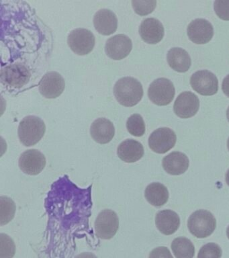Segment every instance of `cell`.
Listing matches in <instances>:
<instances>
[{
  "label": "cell",
  "mask_w": 229,
  "mask_h": 258,
  "mask_svg": "<svg viewBox=\"0 0 229 258\" xmlns=\"http://www.w3.org/2000/svg\"><path fill=\"white\" fill-rule=\"evenodd\" d=\"M114 96L122 106H135L143 96V88L139 81L132 77H125L116 82L114 87Z\"/></svg>",
  "instance_id": "cell-1"
},
{
  "label": "cell",
  "mask_w": 229,
  "mask_h": 258,
  "mask_svg": "<svg viewBox=\"0 0 229 258\" xmlns=\"http://www.w3.org/2000/svg\"><path fill=\"white\" fill-rule=\"evenodd\" d=\"M45 131V124L41 118L28 116L20 123L18 133L21 142L26 147H31L41 140Z\"/></svg>",
  "instance_id": "cell-2"
},
{
  "label": "cell",
  "mask_w": 229,
  "mask_h": 258,
  "mask_svg": "<svg viewBox=\"0 0 229 258\" xmlns=\"http://www.w3.org/2000/svg\"><path fill=\"white\" fill-rule=\"evenodd\" d=\"M188 227L195 237L200 239L208 237L216 229V219L210 211L198 210L189 217Z\"/></svg>",
  "instance_id": "cell-3"
},
{
  "label": "cell",
  "mask_w": 229,
  "mask_h": 258,
  "mask_svg": "<svg viewBox=\"0 0 229 258\" xmlns=\"http://www.w3.org/2000/svg\"><path fill=\"white\" fill-rule=\"evenodd\" d=\"M176 90L168 79H157L150 84L148 90L150 100L158 106H167L174 100Z\"/></svg>",
  "instance_id": "cell-4"
},
{
  "label": "cell",
  "mask_w": 229,
  "mask_h": 258,
  "mask_svg": "<svg viewBox=\"0 0 229 258\" xmlns=\"http://www.w3.org/2000/svg\"><path fill=\"white\" fill-rule=\"evenodd\" d=\"M95 36L86 28H76L68 35L67 43L70 48L78 55H86L95 46Z\"/></svg>",
  "instance_id": "cell-5"
},
{
  "label": "cell",
  "mask_w": 229,
  "mask_h": 258,
  "mask_svg": "<svg viewBox=\"0 0 229 258\" xmlns=\"http://www.w3.org/2000/svg\"><path fill=\"white\" fill-rule=\"evenodd\" d=\"M96 235L102 239H110L119 229V219L115 212L105 209L98 215L94 223Z\"/></svg>",
  "instance_id": "cell-6"
},
{
  "label": "cell",
  "mask_w": 229,
  "mask_h": 258,
  "mask_svg": "<svg viewBox=\"0 0 229 258\" xmlns=\"http://www.w3.org/2000/svg\"><path fill=\"white\" fill-rule=\"evenodd\" d=\"M192 88L202 96H212L218 90V81L216 76L208 70L198 71L190 78Z\"/></svg>",
  "instance_id": "cell-7"
},
{
  "label": "cell",
  "mask_w": 229,
  "mask_h": 258,
  "mask_svg": "<svg viewBox=\"0 0 229 258\" xmlns=\"http://www.w3.org/2000/svg\"><path fill=\"white\" fill-rule=\"evenodd\" d=\"M177 136L174 131L168 127H162L154 131L148 138V145L152 151L164 154L176 145Z\"/></svg>",
  "instance_id": "cell-8"
},
{
  "label": "cell",
  "mask_w": 229,
  "mask_h": 258,
  "mask_svg": "<svg viewBox=\"0 0 229 258\" xmlns=\"http://www.w3.org/2000/svg\"><path fill=\"white\" fill-rule=\"evenodd\" d=\"M30 78L31 73L24 64H9L2 70V82L12 88H21L29 82Z\"/></svg>",
  "instance_id": "cell-9"
},
{
  "label": "cell",
  "mask_w": 229,
  "mask_h": 258,
  "mask_svg": "<svg viewBox=\"0 0 229 258\" xmlns=\"http://www.w3.org/2000/svg\"><path fill=\"white\" fill-rule=\"evenodd\" d=\"M45 155L37 149H29L25 151L19 159V167L28 175L39 174L46 166Z\"/></svg>",
  "instance_id": "cell-10"
},
{
  "label": "cell",
  "mask_w": 229,
  "mask_h": 258,
  "mask_svg": "<svg viewBox=\"0 0 229 258\" xmlns=\"http://www.w3.org/2000/svg\"><path fill=\"white\" fill-rule=\"evenodd\" d=\"M65 80L61 75L56 72H50L41 79L39 91L45 98L54 99L61 96L65 90Z\"/></svg>",
  "instance_id": "cell-11"
},
{
  "label": "cell",
  "mask_w": 229,
  "mask_h": 258,
  "mask_svg": "<svg viewBox=\"0 0 229 258\" xmlns=\"http://www.w3.org/2000/svg\"><path fill=\"white\" fill-rule=\"evenodd\" d=\"M199 108L200 100L198 96L189 91L181 93L174 105L175 114L181 118L194 116L198 112Z\"/></svg>",
  "instance_id": "cell-12"
},
{
  "label": "cell",
  "mask_w": 229,
  "mask_h": 258,
  "mask_svg": "<svg viewBox=\"0 0 229 258\" xmlns=\"http://www.w3.org/2000/svg\"><path fill=\"white\" fill-rule=\"evenodd\" d=\"M188 36L193 42L203 44L208 43L214 36V28L212 24L206 19L197 18L189 24Z\"/></svg>",
  "instance_id": "cell-13"
},
{
  "label": "cell",
  "mask_w": 229,
  "mask_h": 258,
  "mask_svg": "<svg viewBox=\"0 0 229 258\" xmlns=\"http://www.w3.org/2000/svg\"><path fill=\"white\" fill-rule=\"evenodd\" d=\"M132 48V40L125 34H117L106 41V54L113 60H121L130 54Z\"/></svg>",
  "instance_id": "cell-14"
},
{
  "label": "cell",
  "mask_w": 229,
  "mask_h": 258,
  "mask_svg": "<svg viewBox=\"0 0 229 258\" xmlns=\"http://www.w3.org/2000/svg\"><path fill=\"white\" fill-rule=\"evenodd\" d=\"M139 34L146 43L157 44L164 38V27L162 22L156 18H146L140 24Z\"/></svg>",
  "instance_id": "cell-15"
},
{
  "label": "cell",
  "mask_w": 229,
  "mask_h": 258,
  "mask_svg": "<svg viewBox=\"0 0 229 258\" xmlns=\"http://www.w3.org/2000/svg\"><path fill=\"white\" fill-rule=\"evenodd\" d=\"M95 29L102 35L108 36L116 32L118 20L116 14L111 10L102 9L96 12L94 17Z\"/></svg>",
  "instance_id": "cell-16"
},
{
  "label": "cell",
  "mask_w": 229,
  "mask_h": 258,
  "mask_svg": "<svg viewBox=\"0 0 229 258\" xmlns=\"http://www.w3.org/2000/svg\"><path fill=\"white\" fill-rule=\"evenodd\" d=\"M90 135L96 142L106 144L112 141L115 135L113 123L105 118L96 119L91 125Z\"/></svg>",
  "instance_id": "cell-17"
},
{
  "label": "cell",
  "mask_w": 229,
  "mask_h": 258,
  "mask_svg": "<svg viewBox=\"0 0 229 258\" xmlns=\"http://www.w3.org/2000/svg\"><path fill=\"white\" fill-rule=\"evenodd\" d=\"M190 161L184 153L174 151L163 159L162 165L164 170L169 174L180 175L188 170Z\"/></svg>",
  "instance_id": "cell-18"
},
{
  "label": "cell",
  "mask_w": 229,
  "mask_h": 258,
  "mask_svg": "<svg viewBox=\"0 0 229 258\" xmlns=\"http://www.w3.org/2000/svg\"><path fill=\"white\" fill-rule=\"evenodd\" d=\"M156 225L159 231L166 235H171L178 231L180 226V218L172 210H164L157 213Z\"/></svg>",
  "instance_id": "cell-19"
},
{
  "label": "cell",
  "mask_w": 229,
  "mask_h": 258,
  "mask_svg": "<svg viewBox=\"0 0 229 258\" xmlns=\"http://www.w3.org/2000/svg\"><path fill=\"white\" fill-rule=\"evenodd\" d=\"M144 147L138 141L126 139L120 143L117 149L118 157L126 163H134L144 155Z\"/></svg>",
  "instance_id": "cell-20"
},
{
  "label": "cell",
  "mask_w": 229,
  "mask_h": 258,
  "mask_svg": "<svg viewBox=\"0 0 229 258\" xmlns=\"http://www.w3.org/2000/svg\"><path fill=\"white\" fill-rule=\"evenodd\" d=\"M167 60L171 68L180 73L187 72L192 64L188 52L180 47L171 48L167 54Z\"/></svg>",
  "instance_id": "cell-21"
},
{
  "label": "cell",
  "mask_w": 229,
  "mask_h": 258,
  "mask_svg": "<svg viewBox=\"0 0 229 258\" xmlns=\"http://www.w3.org/2000/svg\"><path fill=\"white\" fill-rule=\"evenodd\" d=\"M144 197L150 205L154 207H161L168 201V189L162 183H151L146 187Z\"/></svg>",
  "instance_id": "cell-22"
},
{
  "label": "cell",
  "mask_w": 229,
  "mask_h": 258,
  "mask_svg": "<svg viewBox=\"0 0 229 258\" xmlns=\"http://www.w3.org/2000/svg\"><path fill=\"white\" fill-rule=\"evenodd\" d=\"M171 247L176 258H193L195 255L194 244L188 238H176L172 241Z\"/></svg>",
  "instance_id": "cell-23"
},
{
  "label": "cell",
  "mask_w": 229,
  "mask_h": 258,
  "mask_svg": "<svg viewBox=\"0 0 229 258\" xmlns=\"http://www.w3.org/2000/svg\"><path fill=\"white\" fill-rule=\"evenodd\" d=\"M16 209L13 200L5 196L0 197V225H7L14 219Z\"/></svg>",
  "instance_id": "cell-24"
},
{
  "label": "cell",
  "mask_w": 229,
  "mask_h": 258,
  "mask_svg": "<svg viewBox=\"0 0 229 258\" xmlns=\"http://www.w3.org/2000/svg\"><path fill=\"white\" fill-rule=\"evenodd\" d=\"M126 128L130 135L140 137L145 133V124L142 117L138 114L131 115L126 122Z\"/></svg>",
  "instance_id": "cell-25"
},
{
  "label": "cell",
  "mask_w": 229,
  "mask_h": 258,
  "mask_svg": "<svg viewBox=\"0 0 229 258\" xmlns=\"http://www.w3.org/2000/svg\"><path fill=\"white\" fill-rule=\"evenodd\" d=\"M0 258H13L16 252L15 242L9 235L4 233L0 234Z\"/></svg>",
  "instance_id": "cell-26"
},
{
  "label": "cell",
  "mask_w": 229,
  "mask_h": 258,
  "mask_svg": "<svg viewBox=\"0 0 229 258\" xmlns=\"http://www.w3.org/2000/svg\"><path fill=\"white\" fill-rule=\"evenodd\" d=\"M132 7L136 13L140 16H146L156 9L157 1L156 0H133L132 1Z\"/></svg>",
  "instance_id": "cell-27"
},
{
  "label": "cell",
  "mask_w": 229,
  "mask_h": 258,
  "mask_svg": "<svg viewBox=\"0 0 229 258\" xmlns=\"http://www.w3.org/2000/svg\"><path fill=\"white\" fill-rule=\"evenodd\" d=\"M222 253V249L218 244L208 243L201 247L197 258H221Z\"/></svg>",
  "instance_id": "cell-28"
},
{
  "label": "cell",
  "mask_w": 229,
  "mask_h": 258,
  "mask_svg": "<svg viewBox=\"0 0 229 258\" xmlns=\"http://www.w3.org/2000/svg\"><path fill=\"white\" fill-rule=\"evenodd\" d=\"M216 15L223 20H229V1L216 0L214 4Z\"/></svg>",
  "instance_id": "cell-29"
},
{
  "label": "cell",
  "mask_w": 229,
  "mask_h": 258,
  "mask_svg": "<svg viewBox=\"0 0 229 258\" xmlns=\"http://www.w3.org/2000/svg\"><path fill=\"white\" fill-rule=\"evenodd\" d=\"M148 258H174L170 250L166 247H158L152 250Z\"/></svg>",
  "instance_id": "cell-30"
},
{
  "label": "cell",
  "mask_w": 229,
  "mask_h": 258,
  "mask_svg": "<svg viewBox=\"0 0 229 258\" xmlns=\"http://www.w3.org/2000/svg\"><path fill=\"white\" fill-rule=\"evenodd\" d=\"M222 89L224 94L229 98V74L223 80Z\"/></svg>",
  "instance_id": "cell-31"
},
{
  "label": "cell",
  "mask_w": 229,
  "mask_h": 258,
  "mask_svg": "<svg viewBox=\"0 0 229 258\" xmlns=\"http://www.w3.org/2000/svg\"><path fill=\"white\" fill-rule=\"evenodd\" d=\"M75 258H98L97 256L94 255V253H90V252H85V253H82L79 254L76 256Z\"/></svg>",
  "instance_id": "cell-32"
},
{
  "label": "cell",
  "mask_w": 229,
  "mask_h": 258,
  "mask_svg": "<svg viewBox=\"0 0 229 258\" xmlns=\"http://www.w3.org/2000/svg\"><path fill=\"white\" fill-rule=\"evenodd\" d=\"M226 182L227 183V185L229 186V169L227 171V172L226 173Z\"/></svg>",
  "instance_id": "cell-33"
},
{
  "label": "cell",
  "mask_w": 229,
  "mask_h": 258,
  "mask_svg": "<svg viewBox=\"0 0 229 258\" xmlns=\"http://www.w3.org/2000/svg\"><path fill=\"white\" fill-rule=\"evenodd\" d=\"M226 117H227V119H228V120L229 122V106H228V109H227V110H226Z\"/></svg>",
  "instance_id": "cell-34"
},
{
  "label": "cell",
  "mask_w": 229,
  "mask_h": 258,
  "mask_svg": "<svg viewBox=\"0 0 229 258\" xmlns=\"http://www.w3.org/2000/svg\"><path fill=\"white\" fill-rule=\"evenodd\" d=\"M226 235L227 237H228L229 239V225L228 226V227H227L226 229Z\"/></svg>",
  "instance_id": "cell-35"
},
{
  "label": "cell",
  "mask_w": 229,
  "mask_h": 258,
  "mask_svg": "<svg viewBox=\"0 0 229 258\" xmlns=\"http://www.w3.org/2000/svg\"><path fill=\"white\" fill-rule=\"evenodd\" d=\"M227 147H228V151H229V137H228V141H227Z\"/></svg>",
  "instance_id": "cell-36"
}]
</instances>
